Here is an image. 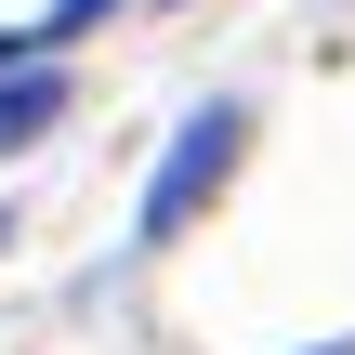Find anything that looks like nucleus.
<instances>
[{
	"mask_svg": "<svg viewBox=\"0 0 355 355\" xmlns=\"http://www.w3.org/2000/svg\"><path fill=\"white\" fill-rule=\"evenodd\" d=\"M237 158H250V105H237V92H211V105L171 132L158 184H145V250H158V237H184V224H198V211L237 184Z\"/></svg>",
	"mask_w": 355,
	"mask_h": 355,
	"instance_id": "nucleus-1",
	"label": "nucleus"
},
{
	"mask_svg": "<svg viewBox=\"0 0 355 355\" xmlns=\"http://www.w3.org/2000/svg\"><path fill=\"white\" fill-rule=\"evenodd\" d=\"M53 119H66V79H53V66H26V79H0V145H40Z\"/></svg>",
	"mask_w": 355,
	"mask_h": 355,
	"instance_id": "nucleus-2",
	"label": "nucleus"
},
{
	"mask_svg": "<svg viewBox=\"0 0 355 355\" xmlns=\"http://www.w3.org/2000/svg\"><path fill=\"white\" fill-rule=\"evenodd\" d=\"M92 13H119V0H53V26H40V40H79Z\"/></svg>",
	"mask_w": 355,
	"mask_h": 355,
	"instance_id": "nucleus-3",
	"label": "nucleus"
}]
</instances>
